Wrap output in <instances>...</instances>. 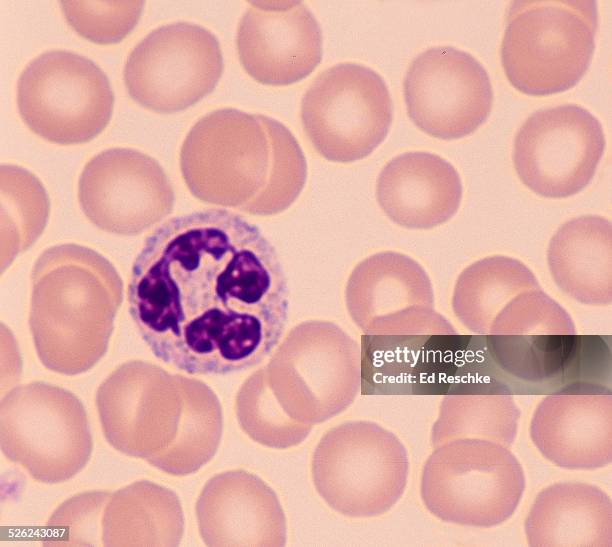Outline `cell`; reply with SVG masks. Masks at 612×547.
I'll use <instances>...</instances> for the list:
<instances>
[{
	"mask_svg": "<svg viewBox=\"0 0 612 547\" xmlns=\"http://www.w3.org/2000/svg\"><path fill=\"white\" fill-rule=\"evenodd\" d=\"M69 25L82 37L97 44L124 39L139 21L142 1H61Z\"/></svg>",
	"mask_w": 612,
	"mask_h": 547,
	"instance_id": "obj_29",
	"label": "cell"
},
{
	"mask_svg": "<svg viewBox=\"0 0 612 547\" xmlns=\"http://www.w3.org/2000/svg\"><path fill=\"white\" fill-rule=\"evenodd\" d=\"M21 118L35 134L57 144L85 143L110 121L114 94L90 59L54 50L33 59L17 84Z\"/></svg>",
	"mask_w": 612,
	"mask_h": 547,
	"instance_id": "obj_10",
	"label": "cell"
},
{
	"mask_svg": "<svg viewBox=\"0 0 612 547\" xmlns=\"http://www.w3.org/2000/svg\"><path fill=\"white\" fill-rule=\"evenodd\" d=\"M474 336L450 322L401 334L364 336L361 393L446 394L464 376Z\"/></svg>",
	"mask_w": 612,
	"mask_h": 547,
	"instance_id": "obj_16",
	"label": "cell"
},
{
	"mask_svg": "<svg viewBox=\"0 0 612 547\" xmlns=\"http://www.w3.org/2000/svg\"><path fill=\"white\" fill-rule=\"evenodd\" d=\"M392 100L383 78L357 63L322 72L301 101L305 134L319 154L334 162L368 156L386 138Z\"/></svg>",
	"mask_w": 612,
	"mask_h": 547,
	"instance_id": "obj_11",
	"label": "cell"
},
{
	"mask_svg": "<svg viewBox=\"0 0 612 547\" xmlns=\"http://www.w3.org/2000/svg\"><path fill=\"white\" fill-rule=\"evenodd\" d=\"M408 473V454L400 439L367 420L329 429L311 460L319 496L331 509L351 518L388 512L402 497Z\"/></svg>",
	"mask_w": 612,
	"mask_h": 547,
	"instance_id": "obj_7",
	"label": "cell"
},
{
	"mask_svg": "<svg viewBox=\"0 0 612 547\" xmlns=\"http://www.w3.org/2000/svg\"><path fill=\"white\" fill-rule=\"evenodd\" d=\"M533 289H540V285L524 263L494 255L461 272L454 286L452 309L468 330L487 335L501 309L518 294Z\"/></svg>",
	"mask_w": 612,
	"mask_h": 547,
	"instance_id": "obj_26",
	"label": "cell"
},
{
	"mask_svg": "<svg viewBox=\"0 0 612 547\" xmlns=\"http://www.w3.org/2000/svg\"><path fill=\"white\" fill-rule=\"evenodd\" d=\"M520 415L513 394L490 370L480 368L444 395L431 429V446L478 438L509 447L515 440Z\"/></svg>",
	"mask_w": 612,
	"mask_h": 547,
	"instance_id": "obj_23",
	"label": "cell"
},
{
	"mask_svg": "<svg viewBox=\"0 0 612 547\" xmlns=\"http://www.w3.org/2000/svg\"><path fill=\"white\" fill-rule=\"evenodd\" d=\"M524 529L532 547L611 546V499L591 484H552L535 498Z\"/></svg>",
	"mask_w": 612,
	"mask_h": 547,
	"instance_id": "obj_21",
	"label": "cell"
},
{
	"mask_svg": "<svg viewBox=\"0 0 612 547\" xmlns=\"http://www.w3.org/2000/svg\"><path fill=\"white\" fill-rule=\"evenodd\" d=\"M127 298L152 353L190 375L260 364L288 321V281L274 245L226 209L176 216L152 232L133 262Z\"/></svg>",
	"mask_w": 612,
	"mask_h": 547,
	"instance_id": "obj_1",
	"label": "cell"
},
{
	"mask_svg": "<svg viewBox=\"0 0 612 547\" xmlns=\"http://www.w3.org/2000/svg\"><path fill=\"white\" fill-rule=\"evenodd\" d=\"M325 355H297V361L287 362L289 368H271L266 383L282 408L293 421L313 427L346 410L361 387L360 369H341L359 365L330 362Z\"/></svg>",
	"mask_w": 612,
	"mask_h": 547,
	"instance_id": "obj_24",
	"label": "cell"
},
{
	"mask_svg": "<svg viewBox=\"0 0 612 547\" xmlns=\"http://www.w3.org/2000/svg\"><path fill=\"white\" fill-rule=\"evenodd\" d=\"M123 300L122 280L100 253L78 244L47 248L31 272L29 328L49 370L73 376L105 355Z\"/></svg>",
	"mask_w": 612,
	"mask_h": 547,
	"instance_id": "obj_3",
	"label": "cell"
},
{
	"mask_svg": "<svg viewBox=\"0 0 612 547\" xmlns=\"http://www.w3.org/2000/svg\"><path fill=\"white\" fill-rule=\"evenodd\" d=\"M241 429L256 443L275 449H287L302 443L313 427L290 419L279 406L260 372L240 387L235 402Z\"/></svg>",
	"mask_w": 612,
	"mask_h": 547,
	"instance_id": "obj_28",
	"label": "cell"
},
{
	"mask_svg": "<svg viewBox=\"0 0 612 547\" xmlns=\"http://www.w3.org/2000/svg\"><path fill=\"white\" fill-rule=\"evenodd\" d=\"M111 492L92 491L77 494L61 504L47 523L51 545H99V529Z\"/></svg>",
	"mask_w": 612,
	"mask_h": 547,
	"instance_id": "obj_30",
	"label": "cell"
},
{
	"mask_svg": "<svg viewBox=\"0 0 612 547\" xmlns=\"http://www.w3.org/2000/svg\"><path fill=\"white\" fill-rule=\"evenodd\" d=\"M241 65L257 82L285 86L311 74L322 59V32L300 1L251 2L239 21Z\"/></svg>",
	"mask_w": 612,
	"mask_h": 547,
	"instance_id": "obj_17",
	"label": "cell"
},
{
	"mask_svg": "<svg viewBox=\"0 0 612 547\" xmlns=\"http://www.w3.org/2000/svg\"><path fill=\"white\" fill-rule=\"evenodd\" d=\"M488 357L512 394H551L578 382L611 384V348L577 335L567 311L542 289L511 299L485 335Z\"/></svg>",
	"mask_w": 612,
	"mask_h": 547,
	"instance_id": "obj_5",
	"label": "cell"
},
{
	"mask_svg": "<svg viewBox=\"0 0 612 547\" xmlns=\"http://www.w3.org/2000/svg\"><path fill=\"white\" fill-rule=\"evenodd\" d=\"M105 546H177L184 533L178 496L151 481H136L111 493L102 516Z\"/></svg>",
	"mask_w": 612,
	"mask_h": 547,
	"instance_id": "obj_25",
	"label": "cell"
},
{
	"mask_svg": "<svg viewBox=\"0 0 612 547\" xmlns=\"http://www.w3.org/2000/svg\"><path fill=\"white\" fill-rule=\"evenodd\" d=\"M597 28L595 1H514L501 44L507 79L534 96L574 87L591 63Z\"/></svg>",
	"mask_w": 612,
	"mask_h": 547,
	"instance_id": "obj_6",
	"label": "cell"
},
{
	"mask_svg": "<svg viewBox=\"0 0 612 547\" xmlns=\"http://www.w3.org/2000/svg\"><path fill=\"white\" fill-rule=\"evenodd\" d=\"M524 489L523 468L508 447L461 438L435 447L422 470L420 494L440 520L488 528L514 514Z\"/></svg>",
	"mask_w": 612,
	"mask_h": 547,
	"instance_id": "obj_8",
	"label": "cell"
},
{
	"mask_svg": "<svg viewBox=\"0 0 612 547\" xmlns=\"http://www.w3.org/2000/svg\"><path fill=\"white\" fill-rule=\"evenodd\" d=\"M195 511L207 546L286 545L287 521L278 496L249 471L214 475L202 488Z\"/></svg>",
	"mask_w": 612,
	"mask_h": 547,
	"instance_id": "obj_19",
	"label": "cell"
},
{
	"mask_svg": "<svg viewBox=\"0 0 612 547\" xmlns=\"http://www.w3.org/2000/svg\"><path fill=\"white\" fill-rule=\"evenodd\" d=\"M78 200L97 228L135 236L168 216L175 197L169 178L154 158L131 148H110L83 168Z\"/></svg>",
	"mask_w": 612,
	"mask_h": 547,
	"instance_id": "obj_15",
	"label": "cell"
},
{
	"mask_svg": "<svg viewBox=\"0 0 612 547\" xmlns=\"http://www.w3.org/2000/svg\"><path fill=\"white\" fill-rule=\"evenodd\" d=\"M530 437L553 464L593 470L612 460L610 385L578 382L548 394L535 409Z\"/></svg>",
	"mask_w": 612,
	"mask_h": 547,
	"instance_id": "obj_18",
	"label": "cell"
},
{
	"mask_svg": "<svg viewBox=\"0 0 612 547\" xmlns=\"http://www.w3.org/2000/svg\"><path fill=\"white\" fill-rule=\"evenodd\" d=\"M49 199L38 178L15 165L1 166L2 271L30 248L43 232Z\"/></svg>",
	"mask_w": 612,
	"mask_h": 547,
	"instance_id": "obj_27",
	"label": "cell"
},
{
	"mask_svg": "<svg viewBox=\"0 0 612 547\" xmlns=\"http://www.w3.org/2000/svg\"><path fill=\"white\" fill-rule=\"evenodd\" d=\"M95 403L104 437L115 450L167 474H193L219 448L220 401L195 378L131 360L102 381Z\"/></svg>",
	"mask_w": 612,
	"mask_h": 547,
	"instance_id": "obj_2",
	"label": "cell"
},
{
	"mask_svg": "<svg viewBox=\"0 0 612 547\" xmlns=\"http://www.w3.org/2000/svg\"><path fill=\"white\" fill-rule=\"evenodd\" d=\"M403 86L410 119L438 139L473 133L491 112L493 91L487 71L471 54L451 46L432 47L418 55Z\"/></svg>",
	"mask_w": 612,
	"mask_h": 547,
	"instance_id": "obj_14",
	"label": "cell"
},
{
	"mask_svg": "<svg viewBox=\"0 0 612 547\" xmlns=\"http://www.w3.org/2000/svg\"><path fill=\"white\" fill-rule=\"evenodd\" d=\"M377 199L400 226L430 229L447 222L462 199L453 165L437 154L414 151L393 158L377 180Z\"/></svg>",
	"mask_w": 612,
	"mask_h": 547,
	"instance_id": "obj_20",
	"label": "cell"
},
{
	"mask_svg": "<svg viewBox=\"0 0 612 547\" xmlns=\"http://www.w3.org/2000/svg\"><path fill=\"white\" fill-rule=\"evenodd\" d=\"M558 288L586 305L612 301V225L598 215H583L561 225L547 250Z\"/></svg>",
	"mask_w": 612,
	"mask_h": 547,
	"instance_id": "obj_22",
	"label": "cell"
},
{
	"mask_svg": "<svg viewBox=\"0 0 612 547\" xmlns=\"http://www.w3.org/2000/svg\"><path fill=\"white\" fill-rule=\"evenodd\" d=\"M605 148L599 120L566 104L533 113L519 129L513 163L522 183L547 198L577 194L592 180Z\"/></svg>",
	"mask_w": 612,
	"mask_h": 547,
	"instance_id": "obj_13",
	"label": "cell"
},
{
	"mask_svg": "<svg viewBox=\"0 0 612 547\" xmlns=\"http://www.w3.org/2000/svg\"><path fill=\"white\" fill-rule=\"evenodd\" d=\"M222 72L223 56L216 36L200 25L176 22L144 37L129 54L123 74L135 102L170 114L211 93Z\"/></svg>",
	"mask_w": 612,
	"mask_h": 547,
	"instance_id": "obj_12",
	"label": "cell"
},
{
	"mask_svg": "<svg viewBox=\"0 0 612 547\" xmlns=\"http://www.w3.org/2000/svg\"><path fill=\"white\" fill-rule=\"evenodd\" d=\"M180 168L190 192L223 206L246 202L268 181V213L287 207L300 191L306 162L290 130L261 114L212 111L187 134Z\"/></svg>",
	"mask_w": 612,
	"mask_h": 547,
	"instance_id": "obj_4",
	"label": "cell"
},
{
	"mask_svg": "<svg viewBox=\"0 0 612 547\" xmlns=\"http://www.w3.org/2000/svg\"><path fill=\"white\" fill-rule=\"evenodd\" d=\"M0 440L5 457L36 481L65 482L89 462L93 442L85 408L69 390L35 381L1 400Z\"/></svg>",
	"mask_w": 612,
	"mask_h": 547,
	"instance_id": "obj_9",
	"label": "cell"
}]
</instances>
